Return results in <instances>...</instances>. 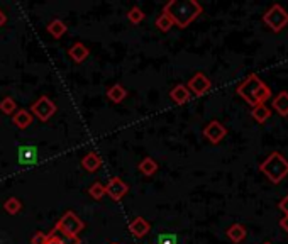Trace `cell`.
Returning a JSON list of instances; mask_svg holds the SVG:
<instances>
[{
	"mask_svg": "<svg viewBox=\"0 0 288 244\" xmlns=\"http://www.w3.org/2000/svg\"><path fill=\"white\" fill-rule=\"evenodd\" d=\"M88 193H90V197L93 200H100L104 195H107V193H105V185H102L100 181L93 183V185L88 188Z\"/></svg>",
	"mask_w": 288,
	"mask_h": 244,
	"instance_id": "d4e9b609",
	"label": "cell"
},
{
	"mask_svg": "<svg viewBox=\"0 0 288 244\" xmlns=\"http://www.w3.org/2000/svg\"><path fill=\"white\" fill-rule=\"evenodd\" d=\"M264 244H271V242H264Z\"/></svg>",
	"mask_w": 288,
	"mask_h": 244,
	"instance_id": "d6a6232c",
	"label": "cell"
},
{
	"mask_svg": "<svg viewBox=\"0 0 288 244\" xmlns=\"http://www.w3.org/2000/svg\"><path fill=\"white\" fill-rule=\"evenodd\" d=\"M149 231H151V226H149L148 220L144 217H141V215H137V217H134L129 222V232L134 237H137V239L144 237Z\"/></svg>",
	"mask_w": 288,
	"mask_h": 244,
	"instance_id": "30bf717a",
	"label": "cell"
},
{
	"mask_svg": "<svg viewBox=\"0 0 288 244\" xmlns=\"http://www.w3.org/2000/svg\"><path fill=\"white\" fill-rule=\"evenodd\" d=\"M32 122H34V115L26 109H19L17 112L12 115V124L17 127V129H27Z\"/></svg>",
	"mask_w": 288,
	"mask_h": 244,
	"instance_id": "7c38bea8",
	"label": "cell"
},
{
	"mask_svg": "<svg viewBox=\"0 0 288 244\" xmlns=\"http://www.w3.org/2000/svg\"><path fill=\"white\" fill-rule=\"evenodd\" d=\"M246 234H248V231H246V227L242 224H232L229 229H227V237H229V239L232 242H236V244L244 241Z\"/></svg>",
	"mask_w": 288,
	"mask_h": 244,
	"instance_id": "d6986e66",
	"label": "cell"
},
{
	"mask_svg": "<svg viewBox=\"0 0 288 244\" xmlns=\"http://www.w3.org/2000/svg\"><path fill=\"white\" fill-rule=\"evenodd\" d=\"M54 229H58L61 234L68 236V237H78L80 232L85 229V222L76 215L73 210H68L61 215V219L58 220Z\"/></svg>",
	"mask_w": 288,
	"mask_h": 244,
	"instance_id": "277c9868",
	"label": "cell"
},
{
	"mask_svg": "<svg viewBox=\"0 0 288 244\" xmlns=\"http://www.w3.org/2000/svg\"><path fill=\"white\" fill-rule=\"evenodd\" d=\"M251 115H253V119L258 122V124H263V122H266L270 119L271 109L266 107V104H258V105H254V107H253Z\"/></svg>",
	"mask_w": 288,
	"mask_h": 244,
	"instance_id": "ffe728a7",
	"label": "cell"
},
{
	"mask_svg": "<svg viewBox=\"0 0 288 244\" xmlns=\"http://www.w3.org/2000/svg\"><path fill=\"white\" fill-rule=\"evenodd\" d=\"M56 109H58L56 104H54L51 98L46 97V95H43V97H39L34 104L31 105L29 112L32 115H36V117L39 119V120L46 122V120L51 119L54 114H56Z\"/></svg>",
	"mask_w": 288,
	"mask_h": 244,
	"instance_id": "8992f818",
	"label": "cell"
},
{
	"mask_svg": "<svg viewBox=\"0 0 288 244\" xmlns=\"http://www.w3.org/2000/svg\"><path fill=\"white\" fill-rule=\"evenodd\" d=\"M202 5L195 0H170L164 5L163 14L170 15L173 24L180 29H185L202 14Z\"/></svg>",
	"mask_w": 288,
	"mask_h": 244,
	"instance_id": "6da1fadb",
	"label": "cell"
},
{
	"mask_svg": "<svg viewBox=\"0 0 288 244\" xmlns=\"http://www.w3.org/2000/svg\"><path fill=\"white\" fill-rule=\"evenodd\" d=\"M17 161L22 166L34 165L37 161V148L34 146H20L17 151Z\"/></svg>",
	"mask_w": 288,
	"mask_h": 244,
	"instance_id": "8fae6325",
	"label": "cell"
},
{
	"mask_svg": "<svg viewBox=\"0 0 288 244\" xmlns=\"http://www.w3.org/2000/svg\"><path fill=\"white\" fill-rule=\"evenodd\" d=\"M112 244H117V242H112Z\"/></svg>",
	"mask_w": 288,
	"mask_h": 244,
	"instance_id": "836d02e7",
	"label": "cell"
},
{
	"mask_svg": "<svg viewBox=\"0 0 288 244\" xmlns=\"http://www.w3.org/2000/svg\"><path fill=\"white\" fill-rule=\"evenodd\" d=\"M44 244H80V237H68L61 234L58 229L49 231V234H46V242Z\"/></svg>",
	"mask_w": 288,
	"mask_h": 244,
	"instance_id": "4fadbf2b",
	"label": "cell"
},
{
	"mask_svg": "<svg viewBox=\"0 0 288 244\" xmlns=\"http://www.w3.org/2000/svg\"><path fill=\"white\" fill-rule=\"evenodd\" d=\"M263 21L273 32H280L288 24V12L281 5L275 4V5H271L266 10V14L263 15Z\"/></svg>",
	"mask_w": 288,
	"mask_h": 244,
	"instance_id": "5b68a950",
	"label": "cell"
},
{
	"mask_svg": "<svg viewBox=\"0 0 288 244\" xmlns=\"http://www.w3.org/2000/svg\"><path fill=\"white\" fill-rule=\"evenodd\" d=\"M107 97H109V100L110 102H114V104H120V102H124L126 100V97H127V90L126 88L120 85V83H115V85H112L107 90Z\"/></svg>",
	"mask_w": 288,
	"mask_h": 244,
	"instance_id": "ac0fdd59",
	"label": "cell"
},
{
	"mask_svg": "<svg viewBox=\"0 0 288 244\" xmlns=\"http://www.w3.org/2000/svg\"><path fill=\"white\" fill-rule=\"evenodd\" d=\"M144 17H146V14H144L142 9L139 7H132L129 12H127V19H129L132 24H139V22L144 21Z\"/></svg>",
	"mask_w": 288,
	"mask_h": 244,
	"instance_id": "4316f807",
	"label": "cell"
},
{
	"mask_svg": "<svg viewBox=\"0 0 288 244\" xmlns=\"http://www.w3.org/2000/svg\"><path fill=\"white\" fill-rule=\"evenodd\" d=\"M170 97H171V100H173L175 104L181 105V104H187L188 100H190L192 93L187 88V85H176V87L171 88Z\"/></svg>",
	"mask_w": 288,
	"mask_h": 244,
	"instance_id": "2e32d148",
	"label": "cell"
},
{
	"mask_svg": "<svg viewBox=\"0 0 288 244\" xmlns=\"http://www.w3.org/2000/svg\"><path fill=\"white\" fill-rule=\"evenodd\" d=\"M66 31H68V27H66L65 22L59 21V19H54V21H51V22L48 24V32H49V34H51L53 37H56V39H59V37H61Z\"/></svg>",
	"mask_w": 288,
	"mask_h": 244,
	"instance_id": "7402d4cb",
	"label": "cell"
},
{
	"mask_svg": "<svg viewBox=\"0 0 288 244\" xmlns=\"http://www.w3.org/2000/svg\"><path fill=\"white\" fill-rule=\"evenodd\" d=\"M187 88L190 90V93H193V95L202 97V95H205L210 88H212V82L209 80V76L205 73L198 71V73H195L190 80H188Z\"/></svg>",
	"mask_w": 288,
	"mask_h": 244,
	"instance_id": "52a82bcc",
	"label": "cell"
},
{
	"mask_svg": "<svg viewBox=\"0 0 288 244\" xmlns=\"http://www.w3.org/2000/svg\"><path fill=\"white\" fill-rule=\"evenodd\" d=\"M237 95L249 105H258V104H264L271 97V88L268 85H264L258 75H248L244 80L241 82V85L237 87Z\"/></svg>",
	"mask_w": 288,
	"mask_h": 244,
	"instance_id": "7a4b0ae2",
	"label": "cell"
},
{
	"mask_svg": "<svg viewBox=\"0 0 288 244\" xmlns=\"http://www.w3.org/2000/svg\"><path fill=\"white\" fill-rule=\"evenodd\" d=\"M20 209H22V204H20L19 198H15V197H10V198H7V200L4 202V210L7 214H10V215L19 214Z\"/></svg>",
	"mask_w": 288,
	"mask_h": 244,
	"instance_id": "cb8c5ba5",
	"label": "cell"
},
{
	"mask_svg": "<svg viewBox=\"0 0 288 244\" xmlns=\"http://www.w3.org/2000/svg\"><path fill=\"white\" fill-rule=\"evenodd\" d=\"M280 227H281V229H283L285 232H288V215H285V217H281Z\"/></svg>",
	"mask_w": 288,
	"mask_h": 244,
	"instance_id": "4dcf8cb0",
	"label": "cell"
},
{
	"mask_svg": "<svg viewBox=\"0 0 288 244\" xmlns=\"http://www.w3.org/2000/svg\"><path fill=\"white\" fill-rule=\"evenodd\" d=\"M44 242H46V234H43V232H36L31 239V244H44Z\"/></svg>",
	"mask_w": 288,
	"mask_h": 244,
	"instance_id": "f1b7e54d",
	"label": "cell"
},
{
	"mask_svg": "<svg viewBox=\"0 0 288 244\" xmlns=\"http://www.w3.org/2000/svg\"><path fill=\"white\" fill-rule=\"evenodd\" d=\"M137 170H139V173H142L144 176H153L158 171V163H156V159L146 156L137 165Z\"/></svg>",
	"mask_w": 288,
	"mask_h": 244,
	"instance_id": "44dd1931",
	"label": "cell"
},
{
	"mask_svg": "<svg viewBox=\"0 0 288 244\" xmlns=\"http://www.w3.org/2000/svg\"><path fill=\"white\" fill-rule=\"evenodd\" d=\"M156 244H178V237L175 234H159Z\"/></svg>",
	"mask_w": 288,
	"mask_h": 244,
	"instance_id": "83f0119b",
	"label": "cell"
},
{
	"mask_svg": "<svg viewBox=\"0 0 288 244\" xmlns=\"http://www.w3.org/2000/svg\"><path fill=\"white\" fill-rule=\"evenodd\" d=\"M5 22H7V15H5L2 10H0V27H2Z\"/></svg>",
	"mask_w": 288,
	"mask_h": 244,
	"instance_id": "1f68e13d",
	"label": "cell"
},
{
	"mask_svg": "<svg viewBox=\"0 0 288 244\" xmlns=\"http://www.w3.org/2000/svg\"><path fill=\"white\" fill-rule=\"evenodd\" d=\"M15 109H17V104L12 97H5L0 100V112H4L5 115H14L17 112Z\"/></svg>",
	"mask_w": 288,
	"mask_h": 244,
	"instance_id": "603a6c76",
	"label": "cell"
},
{
	"mask_svg": "<svg viewBox=\"0 0 288 244\" xmlns=\"http://www.w3.org/2000/svg\"><path fill=\"white\" fill-rule=\"evenodd\" d=\"M68 54L75 63H83V61L88 58L90 51H88V48L83 43H75V44H71V48L68 49Z\"/></svg>",
	"mask_w": 288,
	"mask_h": 244,
	"instance_id": "9a60e30c",
	"label": "cell"
},
{
	"mask_svg": "<svg viewBox=\"0 0 288 244\" xmlns=\"http://www.w3.org/2000/svg\"><path fill=\"white\" fill-rule=\"evenodd\" d=\"M203 136H205L212 144H219L227 136V129L222 126V122L210 120L209 124L203 127Z\"/></svg>",
	"mask_w": 288,
	"mask_h": 244,
	"instance_id": "9c48e42d",
	"label": "cell"
},
{
	"mask_svg": "<svg viewBox=\"0 0 288 244\" xmlns=\"http://www.w3.org/2000/svg\"><path fill=\"white\" fill-rule=\"evenodd\" d=\"M259 171L266 175L271 183H280L288 175V159L283 154L275 151L259 165Z\"/></svg>",
	"mask_w": 288,
	"mask_h": 244,
	"instance_id": "3957f363",
	"label": "cell"
},
{
	"mask_svg": "<svg viewBox=\"0 0 288 244\" xmlns=\"http://www.w3.org/2000/svg\"><path fill=\"white\" fill-rule=\"evenodd\" d=\"M278 207L281 209V210H283V212H285V215H288V195L283 198V200H281L280 204H278Z\"/></svg>",
	"mask_w": 288,
	"mask_h": 244,
	"instance_id": "f546056e",
	"label": "cell"
},
{
	"mask_svg": "<svg viewBox=\"0 0 288 244\" xmlns=\"http://www.w3.org/2000/svg\"><path fill=\"white\" fill-rule=\"evenodd\" d=\"M273 109L276 114L281 117H288V92H280L278 95L273 98Z\"/></svg>",
	"mask_w": 288,
	"mask_h": 244,
	"instance_id": "e0dca14e",
	"label": "cell"
},
{
	"mask_svg": "<svg viewBox=\"0 0 288 244\" xmlns=\"http://www.w3.org/2000/svg\"><path fill=\"white\" fill-rule=\"evenodd\" d=\"M154 24H156V27L159 31H163V32H168L171 27H173L175 24H173V21L170 19V15H166V14H161L159 15V17L156 19V22H154Z\"/></svg>",
	"mask_w": 288,
	"mask_h": 244,
	"instance_id": "484cf974",
	"label": "cell"
},
{
	"mask_svg": "<svg viewBox=\"0 0 288 244\" xmlns=\"http://www.w3.org/2000/svg\"><path fill=\"white\" fill-rule=\"evenodd\" d=\"M81 166H83V170L93 173V171H97L102 166V158L98 156L95 151H90L81 158Z\"/></svg>",
	"mask_w": 288,
	"mask_h": 244,
	"instance_id": "5bb4252c",
	"label": "cell"
},
{
	"mask_svg": "<svg viewBox=\"0 0 288 244\" xmlns=\"http://www.w3.org/2000/svg\"><path fill=\"white\" fill-rule=\"evenodd\" d=\"M127 192H129V185H127L124 180H120L119 176L110 178L107 185H105V193L115 202L122 200V198L127 195Z\"/></svg>",
	"mask_w": 288,
	"mask_h": 244,
	"instance_id": "ba28073f",
	"label": "cell"
}]
</instances>
